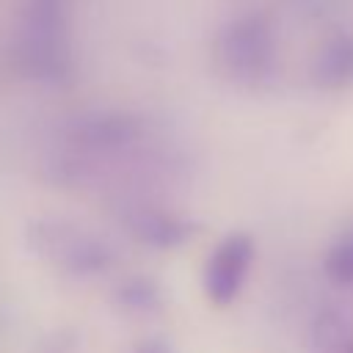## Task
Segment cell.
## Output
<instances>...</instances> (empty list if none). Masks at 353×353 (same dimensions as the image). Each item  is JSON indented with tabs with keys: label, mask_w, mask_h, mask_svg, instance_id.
<instances>
[{
	"label": "cell",
	"mask_w": 353,
	"mask_h": 353,
	"mask_svg": "<svg viewBox=\"0 0 353 353\" xmlns=\"http://www.w3.org/2000/svg\"><path fill=\"white\" fill-rule=\"evenodd\" d=\"M28 245L41 256L55 262L72 276H99L113 265V251L91 232L55 218L33 221L25 232Z\"/></svg>",
	"instance_id": "obj_1"
},
{
	"label": "cell",
	"mask_w": 353,
	"mask_h": 353,
	"mask_svg": "<svg viewBox=\"0 0 353 353\" xmlns=\"http://www.w3.org/2000/svg\"><path fill=\"white\" fill-rule=\"evenodd\" d=\"M254 265V237L245 232H232L226 234L215 251L207 259L204 268V292L215 306H229L243 284L245 276Z\"/></svg>",
	"instance_id": "obj_2"
},
{
	"label": "cell",
	"mask_w": 353,
	"mask_h": 353,
	"mask_svg": "<svg viewBox=\"0 0 353 353\" xmlns=\"http://www.w3.org/2000/svg\"><path fill=\"white\" fill-rule=\"evenodd\" d=\"M124 226L135 240L160 251L179 248L199 232L196 221L160 207H130L124 212Z\"/></svg>",
	"instance_id": "obj_3"
},
{
	"label": "cell",
	"mask_w": 353,
	"mask_h": 353,
	"mask_svg": "<svg viewBox=\"0 0 353 353\" xmlns=\"http://www.w3.org/2000/svg\"><path fill=\"white\" fill-rule=\"evenodd\" d=\"M312 80L325 91L353 85V33H336L317 50L312 61Z\"/></svg>",
	"instance_id": "obj_4"
},
{
	"label": "cell",
	"mask_w": 353,
	"mask_h": 353,
	"mask_svg": "<svg viewBox=\"0 0 353 353\" xmlns=\"http://www.w3.org/2000/svg\"><path fill=\"white\" fill-rule=\"evenodd\" d=\"M229 63L237 74L256 80L270 66V33L259 22H248L234 30L229 41Z\"/></svg>",
	"instance_id": "obj_5"
},
{
	"label": "cell",
	"mask_w": 353,
	"mask_h": 353,
	"mask_svg": "<svg viewBox=\"0 0 353 353\" xmlns=\"http://www.w3.org/2000/svg\"><path fill=\"white\" fill-rule=\"evenodd\" d=\"M116 303L132 314H157L165 306L163 287L149 276H127L116 284Z\"/></svg>",
	"instance_id": "obj_6"
},
{
	"label": "cell",
	"mask_w": 353,
	"mask_h": 353,
	"mask_svg": "<svg viewBox=\"0 0 353 353\" xmlns=\"http://www.w3.org/2000/svg\"><path fill=\"white\" fill-rule=\"evenodd\" d=\"M347 342H350L347 323H345V317L334 306L323 309L312 320V328H309V347H312V353H342L347 347Z\"/></svg>",
	"instance_id": "obj_7"
},
{
	"label": "cell",
	"mask_w": 353,
	"mask_h": 353,
	"mask_svg": "<svg viewBox=\"0 0 353 353\" xmlns=\"http://www.w3.org/2000/svg\"><path fill=\"white\" fill-rule=\"evenodd\" d=\"M135 124L127 119H94L80 127V141L94 149H116L127 141H132Z\"/></svg>",
	"instance_id": "obj_8"
},
{
	"label": "cell",
	"mask_w": 353,
	"mask_h": 353,
	"mask_svg": "<svg viewBox=\"0 0 353 353\" xmlns=\"http://www.w3.org/2000/svg\"><path fill=\"white\" fill-rule=\"evenodd\" d=\"M325 279L336 287H350L353 284V232L345 234L342 240H336L323 262Z\"/></svg>",
	"instance_id": "obj_9"
},
{
	"label": "cell",
	"mask_w": 353,
	"mask_h": 353,
	"mask_svg": "<svg viewBox=\"0 0 353 353\" xmlns=\"http://www.w3.org/2000/svg\"><path fill=\"white\" fill-rule=\"evenodd\" d=\"M132 353H176V350L165 339H160V336H146V339L135 342Z\"/></svg>",
	"instance_id": "obj_10"
},
{
	"label": "cell",
	"mask_w": 353,
	"mask_h": 353,
	"mask_svg": "<svg viewBox=\"0 0 353 353\" xmlns=\"http://www.w3.org/2000/svg\"><path fill=\"white\" fill-rule=\"evenodd\" d=\"M342 353H353V339H350V342H347V347H345V350H342Z\"/></svg>",
	"instance_id": "obj_11"
}]
</instances>
